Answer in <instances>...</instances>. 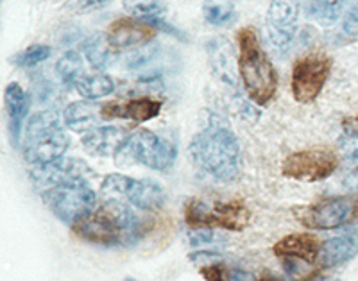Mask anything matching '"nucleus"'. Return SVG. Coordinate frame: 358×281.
I'll return each mask as SVG.
<instances>
[{
    "mask_svg": "<svg viewBox=\"0 0 358 281\" xmlns=\"http://www.w3.org/2000/svg\"><path fill=\"white\" fill-rule=\"evenodd\" d=\"M203 127L192 136L188 154L203 172L222 183L241 175V142L222 117L213 111L203 113Z\"/></svg>",
    "mask_w": 358,
    "mask_h": 281,
    "instance_id": "1",
    "label": "nucleus"
},
{
    "mask_svg": "<svg viewBox=\"0 0 358 281\" xmlns=\"http://www.w3.org/2000/svg\"><path fill=\"white\" fill-rule=\"evenodd\" d=\"M73 233L97 245H131L143 235V222L118 199H108L72 226Z\"/></svg>",
    "mask_w": 358,
    "mask_h": 281,
    "instance_id": "2",
    "label": "nucleus"
},
{
    "mask_svg": "<svg viewBox=\"0 0 358 281\" xmlns=\"http://www.w3.org/2000/svg\"><path fill=\"white\" fill-rule=\"evenodd\" d=\"M238 73L245 95L257 106H267L273 101L278 92V72L251 27L238 33Z\"/></svg>",
    "mask_w": 358,
    "mask_h": 281,
    "instance_id": "3",
    "label": "nucleus"
},
{
    "mask_svg": "<svg viewBox=\"0 0 358 281\" xmlns=\"http://www.w3.org/2000/svg\"><path fill=\"white\" fill-rule=\"evenodd\" d=\"M70 147V136L63 129L62 117L52 110L38 111L25 122L22 152L31 165H43L63 158Z\"/></svg>",
    "mask_w": 358,
    "mask_h": 281,
    "instance_id": "4",
    "label": "nucleus"
},
{
    "mask_svg": "<svg viewBox=\"0 0 358 281\" xmlns=\"http://www.w3.org/2000/svg\"><path fill=\"white\" fill-rule=\"evenodd\" d=\"M118 167L142 165L152 171H169L176 164L178 147L149 129L133 131L113 154Z\"/></svg>",
    "mask_w": 358,
    "mask_h": 281,
    "instance_id": "5",
    "label": "nucleus"
},
{
    "mask_svg": "<svg viewBox=\"0 0 358 281\" xmlns=\"http://www.w3.org/2000/svg\"><path fill=\"white\" fill-rule=\"evenodd\" d=\"M251 220V212L242 201H213L204 199L187 201L185 204V222L190 229L210 228L242 231Z\"/></svg>",
    "mask_w": 358,
    "mask_h": 281,
    "instance_id": "6",
    "label": "nucleus"
},
{
    "mask_svg": "<svg viewBox=\"0 0 358 281\" xmlns=\"http://www.w3.org/2000/svg\"><path fill=\"white\" fill-rule=\"evenodd\" d=\"M41 199L57 219L73 226L83 217L94 212L97 194L86 183V180H83L47 188L41 192Z\"/></svg>",
    "mask_w": 358,
    "mask_h": 281,
    "instance_id": "7",
    "label": "nucleus"
},
{
    "mask_svg": "<svg viewBox=\"0 0 358 281\" xmlns=\"http://www.w3.org/2000/svg\"><path fill=\"white\" fill-rule=\"evenodd\" d=\"M338 164L341 158L334 149L313 147L287 156L281 165V174L290 180L315 183V181L328 180L338 168Z\"/></svg>",
    "mask_w": 358,
    "mask_h": 281,
    "instance_id": "8",
    "label": "nucleus"
},
{
    "mask_svg": "<svg viewBox=\"0 0 358 281\" xmlns=\"http://www.w3.org/2000/svg\"><path fill=\"white\" fill-rule=\"evenodd\" d=\"M299 222L308 229H337L358 222V194L328 197L305 208Z\"/></svg>",
    "mask_w": 358,
    "mask_h": 281,
    "instance_id": "9",
    "label": "nucleus"
},
{
    "mask_svg": "<svg viewBox=\"0 0 358 281\" xmlns=\"http://www.w3.org/2000/svg\"><path fill=\"white\" fill-rule=\"evenodd\" d=\"M206 52L213 78L231 92L233 97H235L236 108L242 111V117L245 120L251 117L257 120L258 111L238 97V79H241V73H238V62L235 59L231 43L222 36L213 38V40L206 43Z\"/></svg>",
    "mask_w": 358,
    "mask_h": 281,
    "instance_id": "10",
    "label": "nucleus"
},
{
    "mask_svg": "<svg viewBox=\"0 0 358 281\" xmlns=\"http://www.w3.org/2000/svg\"><path fill=\"white\" fill-rule=\"evenodd\" d=\"M331 59L326 54H308L297 59L292 69V95L299 104H310L319 97L330 78Z\"/></svg>",
    "mask_w": 358,
    "mask_h": 281,
    "instance_id": "11",
    "label": "nucleus"
},
{
    "mask_svg": "<svg viewBox=\"0 0 358 281\" xmlns=\"http://www.w3.org/2000/svg\"><path fill=\"white\" fill-rule=\"evenodd\" d=\"M301 0H271L267 9V36L276 50L285 52L296 36Z\"/></svg>",
    "mask_w": 358,
    "mask_h": 281,
    "instance_id": "12",
    "label": "nucleus"
},
{
    "mask_svg": "<svg viewBox=\"0 0 358 281\" xmlns=\"http://www.w3.org/2000/svg\"><path fill=\"white\" fill-rule=\"evenodd\" d=\"M92 172V168L79 158H59L56 161L43 165H33L31 180L41 192L52 188L56 185L69 183V181H83Z\"/></svg>",
    "mask_w": 358,
    "mask_h": 281,
    "instance_id": "13",
    "label": "nucleus"
},
{
    "mask_svg": "<svg viewBox=\"0 0 358 281\" xmlns=\"http://www.w3.org/2000/svg\"><path fill=\"white\" fill-rule=\"evenodd\" d=\"M156 36V29L136 18H118L108 27L106 38L115 50H131L151 43Z\"/></svg>",
    "mask_w": 358,
    "mask_h": 281,
    "instance_id": "14",
    "label": "nucleus"
},
{
    "mask_svg": "<svg viewBox=\"0 0 358 281\" xmlns=\"http://www.w3.org/2000/svg\"><path fill=\"white\" fill-rule=\"evenodd\" d=\"M162 101L151 97H136L127 102H104L101 104L102 120H115V118H129L133 122H149L162 113Z\"/></svg>",
    "mask_w": 358,
    "mask_h": 281,
    "instance_id": "15",
    "label": "nucleus"
},
{
    "mask_svg": "<svg viewBox=\"0 0 358 281\" xmlns=\"http://www.w3.org/2000/svg\"><path fill=\"white\" fill-rule=\"evenodd\" d=\"M4 106L6 113H8V126H9V135H11L13 145L18 147L22 136V126H24L25 118H27L29 101L27 92L22 88L18 82H9L4 90Z\"/></svg>",
    "mask_w": 358,
    "mask_h": 281,
    "instance_id": "16",
    "label": "nucleus"
},
{
    "mask_svg": "<svg viewBox=\"0 0 358 281\" xmlns=\"http://www.w3.org/2000/svg\"><path fill=\"white\" fill-rule=\"evenodd\" d=\"M319 247H321V242L317 236L308 235V233H294L276 242L273 251L281 260H301L315 264Z\"/></svg>",
    "mask_w": 358,
    "mask_h": 281,
    "instance_id": "17",
    "label": "nucleus"
},
{
    "mask_svg": "<svg viewBox=\"0 0 358 281\" xmlns=\"http://www.w3.org/2000/svg\"><path fill=\"white\" fill-rule=\"evenodd\" d=\"M358 254V240L355 236H335L321 242L315 265L319 269H335L348 264Z\"/></svg>",
    "mask_w": 358,
    "mask_h": 281,
    "instance_id": "18",
    "label": "nucleus"
},
{
    "mask_svg": "<svg viewBox=\"0 0 358 281\" xmlns=\"http://www.w3.org/2000/svg\"><path fill=\"white\" fill-rule=\"evenodd\" d=\"M124 197L133 204L134 208L143 210V212H156V210L163 208V204L167 201L162 185L149 178H143V180L131 178V183Z\"/></svg>",
    "mask_w": 358,
    "mask_h": 281,
    "instance_id": "19",
    "label": "nucleus"
},
{
    "mask_svg": "<svg viewBox=\"0 0 358 281\" xmlns=\"http://www.w3.org/2000/svg\"><path fill=\"white\" fill-rule=\"evenodd\" d=\"M127 135L120 127L97 126L81 136V143L92 156H113Z\"/></svg>",
    "mask_w": 358,
    "mask_h": 281,
    "instance_id": "20",
    "label": "nucleus"
},
{
    "mask_svg": "<svg viewBox=\"0 0 358 281\" xmlns=\"http://www.w3.org/2000/svg\"><path fill=\"white\" fill-rule=\"evenodd\" d=\"M63 120H65L66 127L76 133H88L90 129L99 126L101 118V104L95 101H78L72 102L63 111Z\"/></svg>",
    "mask_w": 358,
    "mask_h": 281,
    "instance_id": "21",
    "label": "nucleus"
},
{
    "mask_svg": "<svg viewBox=\"0 0 358 281\" xmlns=\"http://www.w3.org/2000/svg\"><path fill=\"white\" fill-rule=\"evenodd\" d=\"M350 0H306V15L315 24L330 27L346 13Z\"/></svg>",
    "mask_w": 358,
    "mask_h": 281,
    "instance_id": "22",
    "label": "nucleus"
},
{
    "mask_svg": "<svg viewBox=\"0 0 358 281\" xmlns=\"http://www.w3.org/2000/svg\"><path fill=\"white\" fill-rule=\"evenodd\" d=\"M73 88L86 101H99L115 92V81L108 73H83Z\"/></svg>",
    "mask_w": 358,
    "mask_h": 281,
    "instance_id": "23",
    "label": "nucleus"
},
{
    "mask_svg": "<svg viewBox=\"0 0 358 281\" xmlns=\"http://www.w3.org/2000/svg\"><path fill=\"white\" fill-rule=\"evenodd\" d=\"M83 54H85L86 62L95 70H104L111 65L117 50L111 47L106 34H94L83 43Z\"/></svg>",
    "mask_w": 358,
    "mask_h": 281,
    "instance_id": "24",
    "label": "nucleus"
},
{
    "mask_svg": "<svg viewBox=\"0 0 358 281\" xmlns=\"http://www.w3.org/2000/svg\"><path fill=\"white\" fill-rule=\"evenodd\" d=\"M57 78L65 86H73L83 73V57L78 50H69L56 63Z\"/></svg>",
    "mask_w": 358,
    "mask_h": 281,
    "instance_id": "25",
    "label": "nucleus"
},
{
    "mask_svg": "<svg viewBox=\"0 0 358 281\" xmlns=\"http://www.w3.org/2000/svg\"><path fill=\"white\" fill-rule=\"evenodd\" d=\"M201 276L206 281H252L251 274L244 273V271L231 269L222 260L204 265L201 269Z\"/></svg>",
    "mask_w": 358,
    "mask_h": 281,
    "instance_id": "26",
    "label": "nucleus"
},
{
    "mask_svg": "<svg viewBox=\"0 0 358 281\" xmlns=\"http://www.w3.org/2000/svg\"><path fill=\"white\" fill-rule=\"evenodd\" d=\"M203 15L204 20L210 25H215V27L229 25L231 22H235L236 18V13L233 6L220 4L217 0H206V2H204Z\"/></svg>",
    "mask_w": 358,
    "mask_h": 281,
    "instance_id": "27",
    "label": "nucleus"
},
{
    "mask_svg": "<svg viewBox=\"0 0 358 281\" xmlns=\"http://www.w3.org/2000/svg\"><path fill=\"white\" fill-rule=\"evenodd\" d=\"M122 8L136 20L159 17L163 11L162 0H122Z\"/></svg>",
    "mask_w": 358,
    "mask_h": 281,
    "instance_id": "28",
    "label": "nucleus"
},
{
    "mask_svg": "<svg viewBox=\"0 0 358 281\" xmlns=\"http://www.w3.org/2000/svg\"><path fill=\"white\" fill-rule=\"evenodd\" d=\"M52 54V49L49 45H41V43H36V45L27 47L25 50L18 52L17 56L13 57L11 62L17 66H22V69H31V66H36L40 63L47 62Z\"/></svg>",
    "mask_w": 358,
    "mask_h": 281,
    "instance_id": "29",
    "label": "nucleus"
},
{
    "mask_svg": "<svg viewBox=\"0 0 358 281\" xmlns=\"http://www.w3.org/2000/svg\"><path fill=\"white\" fill-rule=\"evenodd\" d=\"M131 183L129 175L124 174H108L101 185L102 196H106L108 199H120L126 196V190Z\"/></svg>",
    "mask_w": 358,
    "mask_h": 281,
    "instance_id": "30",
    "label": "nucleus"
},
{
    "mask_svg": "<svg viewBox=\"0 0 358 281\" xmlns=\"http://www.w3.org/2000/svg\"><path fill=\"white\" fill-rule=\"evenodd\" d=\"M155 56L156 47L149 45V43L142 47H136V49H131V52L126 56V66L129 70L140 69V66H145Z\"/></svg>",
    "mask_w": 358,
    "mask_h": 281,
    "instance_id": "31",
    "label": "nucleus"
},
{
    "mask_svg": "<svg viewBox=\"0 0 358 281\" xmlns=\"http://www.w3.org/2000/svg\"><path fill=\"white\" fill-rule=\"evenodd\" d=\"M342 29L348 36H358V0H353L348 6L344 17H342Z\"/></svg>",
    "mask_w": 358,
    "mask_h": 281,
    "instance_id": "32",
    "label": "nucleus"
},
{
    "mask_svg": "<svg viewBox=\"0 0 358 281\" xmlns=\"http://www.w3.org/2000/svg\"><path fill=\"white\" fill-rule=\"evenodd\" d=\"M188 240H190L192 245H210V244H217V242L222 240V238L217 235L215 229L199 228V229H190V233H188Z\"/></svg>",
    "mask_w": 358,
    "mask_h": 281,
    "instance_id": "33",
    "label": "nucleus"
},
{
    "mask_svg": "<svg viewBox=\"0 0 358 281\" xmlns=\"http://www.w3.org/2000/svg\"><path fill=\"white\" fill-rule=\"evenodd\" d=\"M143 22H145V24L151 25V27H155L156 31H162V33H167V34H171V36L179 38V40H187V38H185V34L181 33L179 29H176L174 25L169 24V22L165 20V18H162V17H152V18H147V20H143Z\"/></svg>",
    "mask_w": 358,
    "mask_h": 281,
    "instance_id": "34",
    "label": "nucleus"
},
{
    "mask_svg": "<svg viewBox=\"0 0 358 281\" xmlns=\"http://www.w3.org/2000/svg\"><path fill=\"white\" fill-rule=\"evenodd\" d=\"M111 0H78V6H76V11L79 13H92L97 11V9L106 8Z\"/></svg>",
    "mask_w": 358,
    "mask_h": 281,
    "instance_id": "35",
    "label": "nucleus"
},
{
    "mask_svg": "<svg viewBox=\"0 0 358 281\" xmlns=\"http://www.w3.org/2000/svg\"><path fill=\"white\" fill-rule=\"evenodd\" d=\"M252 281H283V280H280V278L276 276H271V274H265V276H262L260 280H252Z\"/></svg>",
    "mask_w": 358,
    "mask_h": 281,
    "instance_id": "36",
    "label": "nucleus"
},
{
    "mask_svg": "<svg viewBox=\"0 0 358 281\" xmlns=\"http://www.w3.org/2000/svg\"><path fill=\"white\" fill-rule=\"evenodd\" d=\"M124 281H136V280H133V278H126V280Z\"/></svg>",
    "mask_w": 358,
    "mask_h": 281,
    "instance_id": "37",
    "label": "nucleus"
}]
</instances>
